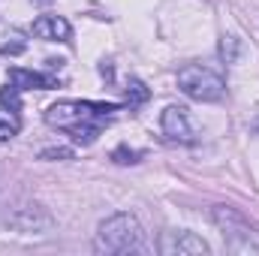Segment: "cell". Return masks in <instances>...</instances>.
<instances>
[{
	"instance_id": "6da1fadb",
	"label": "cell",
	"mask_w": 259,
	"mask_h": 256,
	"mask_svg": "<svg viewBox=\"0 0 259 256\" xmlns=\"http://www.w3.org/2000/svg\"><path fill=\"white\" fill-rule=\"evenodd\" d=\"M121 112L118 103H91V100H61L46 109V124L49 127L66 130L78 145L97 142L100 130L109 118Z\"/></svg>"
},
{
	"instance_id": "7a4b0ae2",
	"label": "cell",
	"mask_w": 259,
	"mask_h": 256,
	"mask_svg": "<svg viewBox=\"0 0 259 256\" xmlns=\"http://www.w3.org/2000/svg\"><path fill=\"white\" fill-rule=\"evenodd\" d=\"M94 247L100 253H145L148 241H145V229H142L139 217L121 211L100 223Z\"/></svg>"
},
{
	"instance_id": "3957f363",
	"label": "cell",
	"mask_w": 259,
	"mask_h": 256,
	"mask_svg": "<svg viewBox=\"0 0 259 256\" xmlns=\"http://www.w3.org/2000/svg\"><path fill=\"white\" fill-rule=\"evenodd\" d=\"M178 88L190 97V100H199V103H214V100H220L223 94H226V81L214 72V69H208V66H184L181 72H178Z\"/></svg>"
},
{
	"instance_id": "277c9868",
	"label": "cell",
	"mask_w": 259,
	"mask_h": 256,
	"mask_svg": "<svg viewBox=\"0 0 259 256\" xmlns=\"http://www.w3.org/2000/svg\"><path fill=\"white\" fill-rule=\"evenodd\" d=\"M211 217H214V223L220 226V232L226 238V250H232V253H259V244L250 235L253 229L238 211H232L226 205H217Z\"/></svg>"
},
{
	"instance_id": "5b68a950",
	"label": "cell",
	"mask_w": 259,
	"mask_h": 256,
	"mask_svg": "<svg viewBox=\"0 0 259 256\" xmlns=\"http://www.w3.org/2000/svg\"><path fill=\"white\" fill-rule=\"evenodd\" d=\"M211 250L199 235H193V232H163V238H160V253H166V256H205Z\"/></svg>"
},
{
	"instance_id": "8992f818",
	"label": "cell",
	"mask_w": 259,
	"mask_h": 256,
	"mask_svg": "<svg viewBox=\"0 0 259 256\" xmlns=\"http://www.w3.org/2000/svg\"><path fill=\"white\" fill-rule=\"evenodd\" d=\"M160 127H163V133H166L172 142H184V145L196 142L193 127H190V118H187V109H184V106H169V109L163 112V118H160Z\"/></svg>"
},
{
	"instance_id": "52a82bcc",
	"label": "cell",
	"mask_w": 259,
	"mask_h": 256,
	"mask_svg": "<svg viewBox=\"0 0 259 256\" xmlns=\"http://www.w3.org/2000/svg\"><path fill=\"white\" fill-rule=\"evenodd\" d=\"M33 36L49 39V42H69L72 27H69V21L61 18V15H39L33 21Z\"/></svg>"
},
{
	"instance_id": "ba28073f",
	"label": "cell",
	"mask_w": 259,
	"mask_h": 256,
	"mask_svg": "<svg viewBox=\"0 0 259 256\" xmlns=\"http://www.w3.org/2000/svg\"><path fill=\"white\" fill-rule=\"evenodd\" d=\"M9 81H12L18 91H30V88L49 91V88H58V78L42 75V72H33V69H21V66H12V69H9Z\"/></svg>"
},
{
	"instance_id": "9c48e42d",
	"label": "cell",
	"mask_w": 259,
	"mask_h": 256,
	"mask_svg": "<svg viewBox=\"0 0 259 256\" xmlns=\"http://www.w3.org/2000/svg\"><path fill=\"white\" fill-rule=\"evenodd\" d=\"M0 103H3V109H6V112L18 115V112H21V91H18L12 81H9V84L0 91Z\"/></svg>"
},
{
	"instance_id": "30bf717a",
	"label": "cell",
	"mask_w": 259,
	"mask_h": 256,
	"mask_svg": "<svg viewBox=\"0 0 259 256\" xmlns=\"http://www.w3.org/2000/svg\"><path fill=\"white\" fill-rule=\"evenodd\" d=\"M145 100H148V88H145L139 78H133L127 84V103L133 106V103H145Z\"/></svg>"
},
{
	"instance_id": "8fae6325",
	"label": "cell",
	"mask_w": 259,
	"mask_h": 256,
	"mask_svg": "<svg viewBox=\"0 0 259 256\" xmlns=\"http://www.w3.org/2000/svg\"><path fill=\"white\" fill-rule=\"evenodd\" d=\"M15 133H18V121H15V115L9 118V115L0 112V142H9Z\"/></svg>"
},
{
	"instance_id": "7c38bea8",
	"label": "cell",
	"mask_w": 259,
	"mask_h": 256,
	"mask_svg": "<svg viewBox=\"0 0 259 256\" xmlns=\"http://www.w3.org/2000/svg\"><path fill=\"white\" fill-rule=\"evenodd\" d=\"M139 157H142V154H139V151H130V148H118V151L112 154V160L121 163V166H127V163H139Z\"/></svg>"
},
{
	"instance_id": "4fadbf2b",
	"label": "cell",
	"mask_w": 259,
	"mask_h": 256,
	"mask_svg": "<svg viewBox=\"0 0 259 256\" xmlns=\"http://www.w3.org/2000/svg\"><path fill=\"white\" fill-rule=\"evenodd\" d=\"M52 157H64V160H69L72 151H66V148H49V151H42V160H52Z\"/></svg>"
},
{
	"instance_id": "5bb4252c",
	"label": "cell",
	"mask_w": 259,
	"mask_h": 256,
	"mask_svg": "<svg viewBox=\"0 0 259 256\" xmlns=\"http://www.w3.org/2000/svg\"><path fill=\"white\" fill-rule=\"evenodd\" d=\"M36 3H52V0H36Z\"/></svg>"
}]
</instances>
